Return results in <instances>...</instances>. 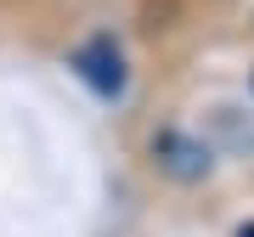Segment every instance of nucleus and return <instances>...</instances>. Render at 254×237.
<instances>
[{
    "label": "nucleus",
    "mask_w": 254,
    "mask_h": 237,
    "mask_svg": "<svg viewBox=\"0 0 254 237\" xmlns=\"http://www.w3.org/2000/svg\"><path fill=\"white\" fill-rule=\"evenodd\" d=\"M73 68L85 73V85L102 96H119L125 91V57H119V46L108 34H96V40H85L79 51H73Z\"/></svg>",
    "instance_id": "obj_1"
},
{
    "label": "nucleus",
    "mask_w": 254,
    "mask_h": 237,
    "mask_svg": "<svg viewBox=\"0 0 254 237\" xmlns=\"http://www.w3.org/2000/svg\"><path fill=\"white\" fill-rule=\"evenodd\" d=\"M153 158H158L164 175H175V181H203V175H209V153H203V141L181 136V130H164V136L153 141Z\"/></svg>",
    "instance_id": "obj_2"
},
{
    "label": "nucleus",
    "mask_w": 254,
    "mask_h": 237,
    "mask_svg": "<svg viewBox=\"0 0 254 237\" xmlns=\"http://www.w3.org/2000/svg\"><path fill=\"white\" fill-rule=\"evenodd\" d=\"M237 237H254V226H243V232H237Z\"/></svg>",
    "instance_id": "obj_3"
}]
</instances>
